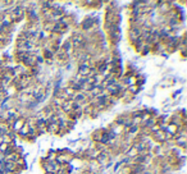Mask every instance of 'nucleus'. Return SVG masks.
Returning <instances> with one entry per match:
<instances>
[{"label": "nucleus", "instance_id": "nucleus-1", "mask_svg": "<svg viewBox=\"0 0 187 174\" xmlns=\"http://www.w3.org/2000/svg\"><path fill=\"white\" fill-rule=\"evenodd\" d=\"M91 73V68L87 63L85 64H81L80 65V69H78V76H89Z\"/></svg>", "mask_w": 187, "mask_h": 174}, {"label": "nucleus", "instance_id": "nucleus-2", "mask_svg": "<svg viewBox=\"0 0 187 174\" xmlns=\"http://www.w3.org/2000/svg\"><path fill=\"white\" fill-rule=\"evenodd\" d=\"M94 26V18L92 17H89V18H86L83 21V23H82V28L83 30H89V28H91Z\"/></svg>", "mask_w": 187, "mask_h": 174}, {"label": "nucleus", "instance_id": "nucleus-3", "mask_svg": "<svg viewBox=\"0 0 187 174\" xmlns=\"http://www.w3.org/2000/svg\"><path fill=\"white\" fill-rule=\"evenodd\" d=\"M108 159H109V156H108V155H105L104 152H101V154H100V156H99V158H97V161L100 163V164H103V163L108 161Z\"/></svg>", "mask_w": 187, "mask_h": 174}]
</instances>
